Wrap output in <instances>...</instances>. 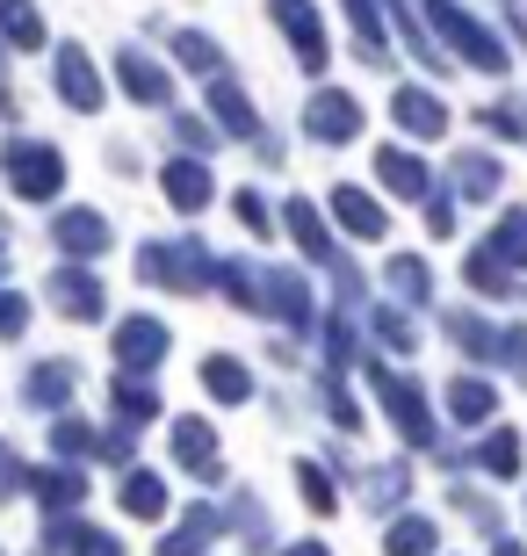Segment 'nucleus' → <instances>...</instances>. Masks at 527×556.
Listing matches in <instances>:
<instances>
[{
	"label": "nucleus",
	"instance_id": "f257e3e1",
	"mask_svg": "<svg viewBox=\"0 0 527 556\" xmlns=\"http://www.w3.org/2000/svg\"><path fill=\"white\" fill-rule=\"evenodd\" d=\"M362 369H368V383H376V397H384L390 427L405 433L412 448H434V455H448V463H455V448L441 441V427H434V405H426L419 383H412V376H398L390 362H362Z\"/></svg>",
	"mask_w": 527,
	"mask_h": 556
},
{
	"label": "nucleus",
	"instance_id": "f03ea898",
	"mask_svg": "<svg viewBox=\"0 0 527 556\" xmlns=\"http://www.w3.org/2000/svg\"><path fill=\"white\" fill-rule=\"evenodd\" d=\"M138 275L160 289H181V296H196V289L217 282V253L203 247V239H145L138 247Z\"/></svg>",
	"mask_w": 527,
	"mask_h": 556
},
{
	"label": "nucleus",
	"instance_id": "7ed1b4c3",
	"mask_svg": "<svg viewBox=\"0 0 527 556\" xmlns=\"http://www.w3.org/2000/svg\"><path fill=\"white\" fill-rule=\"evenodd\" d=\"M419 15L434 22L426 37H441L455 59H469V65H485V73H506V43L491 37L485 22L469 15V8H455V0H419Z\"/></svg>",
	"mask_w": 527,
	"mask_h": 556
},
{
	"label": "nucleus",
	"instance_id": "20e7f679",
	"mask_svg": "<svg viewBox=\"0 0 527 556\" xmlns=\"http://www.w3.org/2000/svg\"><path fill=\"white\" fill-rule=\"evenodd\" d=\"M0 166H8V188H15L22 203H51L65 188V152L51 138H8Z\"/></svg>",
	"mask_w": 527,
	"mask_h": 556
},
{
	"label": "nucleus",
	"instance_id": "39448f33",
	"mask_svg": "<svg viewBox=\"0 0 527 556\" xmlns=\"http://www.w3.org/2000/svg\"><path fill=\"white\" fill-rule=\"evenodd\" d=\"M362 130H368L362 94H347V87H311V102H304V138H318V144H354Z\"/></svg>",
	"mask_w": 527,
	"mask_h": 556
},
{
	"label": "nucleus",
	"instance_id": "423d86ee",
	"mask_svg": "<svg viewBox=\"0 0 527 556\" xmlns=\"http://www.w3.org/2000/svg\"><path fill=\"white\" fill-rule=\"evenodd\" d=\"M267 15H275V29L289 37V51L304 59V73L318 80L325 65H332V43H325V15H318V0H267Z\"/></svg>",
	"mask_w": 527,
	"mask_h": 556
},
{
	"label": "nucleus",
	"instance_id": "0eeeda50",
	"mask_svg": "<svg viewBox=\"0 0 527 556\" xmlns=\"http://www.w3.org/2000/svg\"><path fill=\"white\" fill-rule=\"evenodd\" d=\"M261 318H283V326H297V332L318 326L304 268H283V261H275V268H261Z\"/></svg>",
	"mask_w": 527,
	"mask_h": 556
},
{
	"label": "nucleus",
	"instance_id": "6e6552de",
	"mask_svg": "<svg viewBox=\"0 0 527 556\" xmlns=\"http://www.w3.org/2000/svg\"><path fill=\"white\" fill-rule=\"evenodd\" d=\"M51 247H59V253H73L80 268H95V261H102V253L116 247V231H109V217H102V210L73 203V210H59V217H51Z\"/></svg>",
	"mask_w": 527,
	"mask_h": 556
},
{
	"label": "nucleus",
	"instance_id": "1a4fd4ad",
	"mask_svg": "<svg viewBox=\"0 0 527 556\" xmlns=\"http://www.w3.org/2000/svg\"><path fill=\"white\" fill-rule=\"evenodd\" d=\"M43 296L59 304V318H80V326H95V318L109 311V289H102V275H95V268H73V261H65V268H51Z\"/></svg>",
	"mask_w": 527,
	"mask_h": 556
},
{
	"label": "nucleus",
	"instance_id": "9d476101",
	"mask_svg": "<svg viewBox=\"0 0 527 556\" xmlns=\"http://www.w3.org/2000/svg\"><path fill=\"white\" fill-rule=\"evenodd\" d=\"M166 348H174V332L160 326V318H145V311H130L116 326V362H123V376H152L166 362Z\"/></svg>",
	"mask_w": 527,
	"mask_h": 556
},
{
	"label": "nucleus",
	"instance_id": "9b49d317",
	"mask_svg": "<svg viewBox=\"0 0 527 556\" xmlns=\"http://www.w3.org/2000/svg\"><path fill=\"white\" fill-rule=\"evenodd\" d=\"M51 73H59V102L65 109H80V116L102 109V73H95V59H87L80 43H51Z\"/></svg>",
	"mask_w": 527,
	"mask_h": 556
},
{
	"label": "nucleus",
	"instance_id": "f8f14e48",
	"mask_svg": "<svg viewBox=\"0 0 527 556\" xmlns=\"http://www.w3.org/2000/svg\"><path fill=\"white\" fill-rule=\"evenodd\" d=\"M116 87L130 94V102H145V109H166V102H174L166 65L152 59V51H138V43H123V51H116Z\"/></svg>",
	"mask_w": 527,
	"mask_h": 556
},
{
	"label": "nucleus",
	"instance_id": "ddd939ff",
	"mask_svg": "<svg viewBox=\"0 0 527 556\" xmlns=\"http://www.w3.org/2000/svg\"><path fill=\"white\" fill-rule=\"evenodd\" d=\"M448 188H455L463 203H491V195L506 188V166H499V152H477V144H463V152L448 160Z\"/></svg>",
	"mask_w": 527,
	"mask_h": 556
},
{
	"label": "nucleus",
	"instance_id": "4468645a",
	"mask_svg": "<svg viewBox=\"0 0 527 556\" xmlns=\"http://www.w3.org/2000/svg\"><path fill=\"white\" fill-rule=\"evenodd\" d=\"M376 181H384L390 195H405V203H426V195H434V166H426L419 152H405V144H376Z\"/></svg>",
	"mask_w": 527,
	"mask_h": 556
},
{
	"label": "nucleus",
	"instance_id": "2eb2a0df",
	"mask_svg": "<svg viewBox=\"0 0 527 556\" xmlns=\"http://www.w3.org/2000/svg\"><path fill=\"white\" fill-rule=\"evenodd\" d=\"M22 492L37 498L51 520H65V514H80L87 477H80V470H65V463H51V470H22Z\"/></svg>",
	"mask_w": 527,
	"mask_h": 556
},
{
	"label": "nucleus",
	"instance_id": "dca6fc26",
	"mask_svg": "<svg viewBox=\"0 0 527 556\" xmlns=\"http://www.w3.org/2000/svg\"><path fill=\"white\" fill-rule=\"evenodd\" d=\"M390 116H398V130H405V138H441V130H448V102H441V94H434V87H398V94H390Z\"/></svg>",
	"mask_w": 527,
	"mask_h": 556
},
{
	"label": "nucleus",
	"instance_id": "f3484780",
	"mask_svg": "<svg viewBox=\"0 0 527 556\" xmlns=\"http://www.w3.org/2000/svg\"><path fill=\"white\" fill-rule=\"evenodd\" d=\"M332 217H340L347 239H384V231H390V210L376 203L362 181H340V188H332Z\"/></svg>",
	"mask_w": 527,
	"mask_h": 556
},
{
	"label": "nucleus",
	"instance_id": "a211bd4d",
	"mask_svg": "<svg viewBox=\"0 0 527 556\" xmlns=\"http://www.w3.org/2000/svg\"><path fill=\"white\" fill-rule=\"evenodd\" d=\"M160 188H166V203L181 210V217L210 210V195H217V188H210V166H203V160H166V166H160Z\"/></svg>",
	"mask_w": 527,
	"mask_h": 556
},
{
	"label": "nucleus",
	"instance_id": "6ab92c4d",
	"mask_svg": "<svg viewBox=\"0 0 527 556\" xmlns=\"http://www.w3.org/2000/svg\"><path fill=\"white\" fill-rule=\"evenodd\" d=\"M174 455H181L188 470L203 477V484H224V463H217V427L210 419H174Z\"/></svg>",
	"mask_w": 527,
	"mask_h": 556
},
{
	"label": "nucleus",
	"instance_id": "aec40b11",
	"mask_svg": "<svg viewBox=\"0 0 527 556\" xmlns=\"http://www.w3.org/2000/svg\"><path fill=\"white\" fill-rule=\"evenodd\" d=\"M116 506H123L130 520H166V477L130 463V470L116 477Z\"/></svg>",
	"mask_w": 527,
	"mask_h": 556
},
{
	"label": "nucleus",
	"instance_id": "412c9836",
	"mask_svg": "<svg viewBox=\"0 0 527 556\" xmlns=\"http://www.w3.org/2000/svg\"><path fill=\"white\" fill-rule=\"evenodd\" d=\"M73 391H80V369L73 362H37V369L22 376V405H37V413H59Z\"/></svg>",
	"mask_w": 527,
	"mask_h": 556
},
{
	"label": "nucleus",
	"instance_id": "4be33fe9",
	"mask_svg": "<svg viewBox=\"0 0 527 556\" xmlns=\"http://www.w3.org/2000/svg\"><path fill=\"white\" fill-rule=\"evenodd\" d=\"M210 109H217L224 138H261V109L239 94V80H231V73H217V80H210Z\"/></svg>",
	"mask_w": 527,
	"mask_h": 556
},
{
	"label": "nucleus",
	"instance_id": "5701e85b",
	"mask_svg": "<svg viewBox=\"0 0 527 556\" xmlns=\"http://www.w3.org/2000/svg\"><path fill=\"white\" fill-rule=\"evenodd\" d=\"M283 225H289V239H297V247H304V261H325V268H332V261H340V247H332V231H325V217H318V210L304 203V195H289Z\"/></svg>",
	"mask_w": 527,
	"mask_h": 556
},
{
	"label": "nucleus",
	"instance_id": "b1692460",
	"mask_svg": "<svg viewBox=\"0 0 527 556\" xmlns=\"http://www.w3.org/2000/svg\"><path fill=\"white\" fill-rule=\"evenodd\" d=\"M109 405H116L123 427L138 433V419H160V383H152V376H116V383H109Z\"/></svg>",
	"mask_w": 527,
	"mask_h": 556
},
{
	"label": "nucleus",
	"instance_id": "393cba45",
	"mask_svg": "<svg viewBox=\"0 0 527 556\" xmlns=\"http://www.w3.org/2000/svg\"><path fill=\"white\" fill-rule=\"evenodd\" d=\"M203 391L217 397V405H246V397H253V369H246L239 354H210L203 362Z\"/></svg>",
	"mask_w": 527,
	"mask_h": 556
},
{
	"label": "nucleus",
	"instance_id": "a878e982",
	"mask_svg": "<svg viewBox=\"0 0 527 556\" xmlns=\"http://www.w3.org/2000/svg\"><path fill=\"white\" fill-rule=\"evenodd\" d=\"M0 43H15V51H43L51 43L37 0H0Z\"/></svg>",
	"mask_w": 527,
	"mask_h": 556
},
{
	"label": "nucleus",
	"instance_id": "bb28decb",
	"mask_svg": "<svg viewBox=\"0 0 527 556\" xmlns=\"http://www.w3.org/2000/svg\"><path fill=\"white\" fill-rule=\"evenodd\" d=\"M477 253H491V261H499V268H520L527 275V210H506V217H499V225H491V239Z\"/></svg>",
	"mask_w": 527,
	"mask_h": 556
},
{
	"label": "nucleus",
	"instance_id": "cd10ccee",
	"mask_svg": "<svg viewBox=\"0 0 527 556\" xmlns=\"http://www.w3.org/2000/svg\"><path fill=\"white\" fill-rule=\"evenodd\" d=\"M384 556H441V528L426 514H398L384 535Z\"/></svg>",
	"mask_w": 527,
	"mask_h": 556
},
{
	"label": "nucleus",
	"instance_id": "c85d7f7f",
	"mask_svg": "<svg viewBox=\"0 0 527 556\" xmlns=\"http://www.w3.org/2000/svg\"><path fill=\"white\" fill-rule=\"evenodd\" d=\"M469 463H477L485 477H499V484H506V477H520V433H513V427H491L485 441L469 448Z\"/></svg>",
	"mask_w": 527,
	"mask_h": 556
},
{
	"label": "nucleus",
	"instance_id": "c756f323",
	"mask_svg": "<svg viewBox=\"0 0 527 556\" xmlns=\"http://www.w3.org/2000/svg\"><path fill=\"white\" fill-rule=\"evenodd\" d=\"M448 413H455V427H477V419L499 413V391H491L485 376H455L448 383Z\"/></svg>",
	"mask_w": 527,
	"mask_h": 556
},
{
	"label": "nucleus",
	"instance_id": "7c9ffc66",
	"mask_svg": "<svg viewBox=\"0 0 527 556\" xmlns=\"http://www.w3.org/2000/svg\"><path fill=\"white\" fill-rule=\"evenodd\" d=\"M448 340H455V348H463L477 369H491V362H499V326H491V318H469V311H455V318H448Z\"/></svg>",
	"mask_w": 527,
	"mask_h": 556
},
{
	"label": "nucleus",
	"instance_id": "2f4dec72",
	"mask_svg": "<svg viewBox=\"0 0 527 556\" xmlns=\"http://www.w3.org/2000/svg\"><path fill=\"white\" fill-rule=\"evenodd\" d=\"M217 506H196V514L181 520V528H174V535L160 542V556H210V542H217Z\"/></svg>",
	"mask_w": 527,
	"mask_h": 556
},
{
	"label": "nucleus",
	"instance_id": "473e14b6",
	"mask_svg": "<svg viewBox=\"0 0 527 556\" xmlns=\"http://www.w3.org/2000/svg\"><path fill=\"white\" fill-rule=\"evenodd\" d=\"M405 484H412L405 463H376V470L362 477V506L368 514H390V506H405Z\"/></svg>",
	"mask_w": 527,
	"mask_h": 556
},
{
	"label": "nucleus",
	"instance_id": "72a5a7b5",
	"mask_svg": "<svg viewBox=\"0 0 527 556\" xmlns=\"http://www.w3.org/2000/svg\"><path fill=\"white\" fill-rule=\"evenodd\" d=\"M347 22H354V51H362L368 65H390V37H384V22H376V0H340Z\"/></svg>",
	"mask_w": 527,
	"mask_h": 556
},
{
	"label": "nucleus",
	"instance_id": "f704fd0d",
	"mask_svg": "<svg viewBox=\"0 0 527 556\" xmlns=\"http://www.w3.org/2000/svg\"><path fill=\"white\" fill-rule=\"evenodd\" d=\"M477 130H485V138H506V144H527V102H520V94L485 102V109H477Z\"/></svg>",
	"mask_w": 527,
	"mask_h": 556
},
{
	"label": "nucleus",
	"instance_id": "c9c22d12",
	"mask_svg": "<svg viewBox=\"0 0 527 556\" xmlns=\"http://www.w3.org/2000/svg\"><path fill=\"white\" fill-rule=\"evenodd\" d=\"M463 282L477 289V296H527V282H520V275H506L491 253H469V261H463Z\"/></svg>",
	"mask_w": 527,
	"mask_h": 556
},
{
	"label": "nucleus",
	"instance_id": "e433bc0d",
	"mask_svg": "<svg viewBox=\"0 0 527 556\" xmlns=\"http://www.w3.org/2000/svg\"><path fill=\"white\" fill-rule=\"evenodd\" d=\"M368 326H376V340H384L390 354H412V348H419V326L405 318V304H376V311H368Z\"/></svg>",
	"mask_w": 527,
	"mask_h": 556
},
{
	"label": "nucleus",
	"instance_id": "4c0bfd02",
	"mask_svg": "<svg viewBox=\"0 0 527 556\" xmlns=\"http://www.w3.org/2000/svg\"><path fill=\"white\" fill-rule=\"evenodd\" d=\"M174 59H181L188 73H203V80H217V73H224L217 37H203V29H181V37H174Z\"/></svg>",
	"mask_w": 527,
	"mask_h": 556
},
{
	"label": "nucleus",
	"instance_id": "58836bf2",
	"mask_svg": "<svg viewBox=\"0 0 527 556\" xmlns=\"http://www.w3.org/2000/svg\"><path fill=\"white\" fill-rule=\"evenodd\" d=\"M217 289L239 311H261V268H253V261H217Z\"/></svg>",
	"mask_w": 527,
	"mask_h": 556
},
{
	"label": "nucleus",
	"instance_id": "ea45409f",
	"mask_svg": "<svg viewBox=\"0 0 527 556\" xmlns=\"http://www.w3.org/2000/svg\"><path fill=\"white\" fill-rule=\"evenodd\" d=\"M390 289H398L405 304H426V296H434V268H426L419 253H398V261H390Z\"/></svg>",
	"mask_w": 527,
	"mask_h": 556
},
{
	"label": "nucleus",
	"instance_id": "a19ab883",
	"mask_svg": "<svg viewBox=\"0 0 527 556\" xmlns=\"http://www.w3.org/2000/svg\"><path fill=\"white\" fill-rule=\"evenodd\" d=\"M318 405L332 413V427H340V433H354V427H362V405L347 397V383H340L332 369H318Z\"/></svg>",
	"mask_w": 527,
	"mask_h": 556
},
{
	"label": "nucleus",
	"instance_id": "79ce46f5",
	"mask_svg": "<svg viewBox=\"0 0 527 556\" xmlns=\"http://www.w3.org/2000/svg\"><path fill=\"white\" fill-rule=\"evenodd\" d=\"M51 448H59V463H73V470H80V455H95V427H87V419H73V413H59Z\"/></svg>",
	"mask_w": 527,
	"mask_h": 556
},
{
	"label": "nucleus",
	"instance_id": "37998d69",
	"mask_svg": "<svg viewBox=\"0 0 527 556\" xmlns=\"http://www.w3.org/2000/svg\"><path fill=\"white\" fill-rule=\"evenodd\" d=\"M174 138H181V152H196V160H210V152H217V124H210V116H188V109H174Z\"/></svg>",
	"mask_w": 527,
	"mask_h": 556
},
{
	"label": "nucleus",
	"instance_id": "c03bdc74",
	"mask_svg": "<svg viewBox=\"0 0 527 556\" xmlns=\"http://www.w3.org/2000/svg\"><path fill=\"white\" fill-rule=\"evenodd\" d=\"M231 217H239L253 239H267V231H275V210L261 203V188H239V195H231Z\"/></svg>",
	"mask_w": 527,
	"mask_h": 556
},
{
	"label": "nucleus",
	"instance_id": "a18cd8bd",
	"mask_svg": "<svg viewBox=\"0 0 527 556\" xmlns=\"http://www.w3.org/2000/svg\"><path fill=\"white\" fill-rule=\"evenodd\" d=\"M231 528H239V535H253V549H275V528H267V506H261V498H239V506H231Z\"/></svg>",
	"mask_w": 527,
	"mask_h": 556
},
{
	"label": "nucleus",
	"instance_id": "49530a36",
	"mask_svg": "<svg viewBox=\"0 0 527 556\" xmlns=\"http://www.w3.org/2000/svg\"><path fill=\"white\" fill-rule=\"evenodd\" d=\"M297 492L311 498V514H332V506H340V492H332V477H325L318 463H297Z\"/></svg>",
	"mask_w": 527,
	"mask_h": 556
},
{
	"label": "nucleus",
	"instance_id": "de8ad7c7",
	"mask_svg": "<svg viewBox=\"0 0 527 556\" xmlns=\"http://www.w3.org/2000/svg\"><path fill=\"white\" fill-rule=\"evenodd\" d=\"M491 369H513L527 383V326H499V362Z\"/></svg>",
	"mask_w": 527,
	"mask_h": 556
},
{
	"label": "nucleus",
	"instance_id": "09e8293b",
	"mask_svg": "<svg viewBox=\"0 0 527 556\" xmlns=\"http://www.w3.org/2000/svg\"><path fill=\"white\" fill-rule=\"evenodd\" d=\"M22 332H29V296L0 289V340H22Z\"/></svg>",
	"mask_w": 527,
	"mask_h": 556
},
{
	"label": "nucleus",
	"instance_id": "8fccbe9b",
	"mask_svg": "<svg viewBox=\"0 0 527 556\" xmlns=\"http://www.w3.org/2000/svg\"><path fill=\"white\" fill-rule=\"evenodd\" d=\"M22 492V455H15V441L0 433V498H15Z\"/></svg>",
	"mask_w": 527,
	"mask_h": 556
},
{
	"label": "nucleus",
	"instance_id": "3c124183",
	"mask_svg": "<svg viewBox=\"0 0 527 556\" xmlns=\"http://www.w3.org/2000/svg\"><path fill=\"white\" fill-rule=\"evenodd\" d=\"M426 231H434V239L455 231V203H448V195H426Z\"/></svg>",
	"mask_w": 527,
	"mask_h": 556
},
{
	"label": "nucleus",
	"instance_id": "603ef678",
	"mask_svg": "<svg viewBox=\"0 0 527 556\" xmlns=\"http://www.w3.org/2000/svg\"><path fill=\"white\" fill-rule=\"evenodd\" d=\"M275 556H332V549H325V542H283Z\"/></svg>",
	"mask_w": 527,
	"mask_h": 556
},
{
	"label": "nucleus",
	"instance_id": "864d4df0",
	"mask_svg": "<svg viewBox=\"0 0 527 556\" xmlns=\"http://www.w3.org/2000/svg\"><path fill=\"white\" fill-rule=\"evenodd\" d=\"M491 556H527V542H491Z\"/></svg>",
	"mask_w": 527,
	"mask_h": 556
},
{
	"label": "nucleus",
	"instance_id": "5fc2aeb1",
	"mask_svg": "<svg viewBox=\"0 0 527 556\" xmlns=\"http://www.w3.org/2000/svg\"><path fill=\"white\" fill-rule=\"evenodd\" d=\"M0 268H8V247H0Z\"/></svg>",
	"mask_w": 527,
	"mask_h": 556
}]
</instances>
